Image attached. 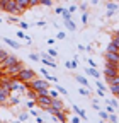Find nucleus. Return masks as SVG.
<instances>
[{
  "instance_id": "42",
  "label": "nucleus",
  "mask_w": 119,
  "mask_h": 123,
  "mask_svg": "<svg viewBox=\"0 0 119 123\" xmlns=\"http://www.w3.org/2000/svg\"><path fill=\"white\" fill-rule=\"evenodd\" d=\"M77 9H78V7H77V5H70V7H68V9H66V10H68V12H70V14H73V12H75V10H77Z\"/></svg>"
},
{
  "instance_id": "54",
  "label": "nucleus",
  "mask_w": 119,
  "mask_h": 123,
  "mask_svg": "<svg viewBox=\"0 0 119 123\" xmlns=\"http://www.w3.org/2000/svg\"><path fill=\"white\" fill-rule=\"evenodd\" d=\"M36 121H38V123H43V121H44V120H43V118H41V116H39V115H38V116H36Z\"/></svg>"
},
{
  "instance_id": "8",
  "label": "nucleus",
  "mask_w": 119,
  "mask_h": 123,
  "mask_svg": "<svg viewBox=\"0 0 119 123\" xmlns=\"http://www.w3.org/2000/svg\"><path fill=\"white\" fill-rule=\"evenodd\" d=\"M106 51H111V53H119V38H117V33H114L112 41L107 44Z\"/></svg>"
},
{
  "instance_id": "40",
  "label": "nucleus",
  "mask_w": 119,
  "mask_h": 123,
  "mask_svg": "<svg viewBox=\"0 0 119 123\" xmlns=\"http://www.w3.org/2000/svg\"><path fill=\"white\" fill-rule=\"evenodd\" d=\"M87 21H88V14L83 12V15H82V24H87Z\"/></svg>"
},
{
  "instance_id": "53",
  "label": "nucleus",
  "mask_w": 119,
  "mask_h": 123,
  "mask_svg": "<svg viewBox=\"0 0 119 123\" xmlns=\"http://www.w3.org/2000/svg\"><path fill=\"white\" fill-rule=\"evenodd\" d=\"M48 44H51V46H54V39H53V38H49V39H48Z\"/></svg>"
},
{
  "instance_id": "7",
  "label": "nucleus",
  "mask_w": 119,
  "mask_h": 123,
  "mask_svg": "<svg viewBox=\"0 0 119 123\" xmlns=\"http://www.w3.org/2000/svg\"><path fill=\"white\" fill-rule=\"evenodd\" d=\"M51 99L53 98H49L48 94H43V96H36V106H39V108H46V106H49L51 104Z\"/></svg>"
},
{
  "instance_id": "26",
  "label": "nucleus",
  "mask_w": 119,
  "mask_h": 123,
  "mask_svg": "<svg viewBox=\"0 0 119 123\" xmlns=\"http://www.w3.org/2000/svg\"><path fill=\"white\" fill-rule=\"evenodd\" d=\"M17 17H19V15H12V14H9L7 21H9L10 24H16V22H19V21H17Z\"/></svg>"
},
{
  "instance_id": "28",
  "label": "nucleus",
  "mask_w": 119,
  "mask_h": 123,
  "mask_svg": "<svg viewBox=\"0 0 119 123\" xmlns=\"http://www.w3.org/2000/svg\"><path fill=\"white\" fill-rule=\"evenodd\" d=\"M39 5H46V7H53V0H39Z\"/></svg>"
},
{
  "instance_id": "25",
  "label": "nucleus",
  "mask_w": 119,
  "mask_h": 123,
  "mask_svg": "<svg viewBox=\"0 0 119 123\" xmlns=\"http://www.w3.org/2000/svg\"><path fill=\"white\" fill-rule=\"evenodd\" d=\"M78 92H80L82 96H90V89H87L85 86H83V87H80V89H78Z\"/></svg>"
},
{
  "instance_id": "5",
  "label": "nucleus",
  "mask_w": 119,
  "mask_h": 123,
  "mask_svg": "<svg viewBox=\"0 0 119 123\" xmlns=\"http://www.w3.org/2000/svg\"><path fill=\"white\" fill-rule=\"evenodd\" d=\"M106 65L109 67H117L119 68V55L117 53H111V51H106Z\"/></svg>"
},
{
  "instance_id": "2",
  "label": "nucleus",
  "mask_w": 119,
  "mask_h": 123,
  "mask_svg": "<svg viewBox=\"0 0 119 123\" xmlns=\"http://www.w3.org/2000/svg\"><path fill=\"white\" fill-rule=\"evenodd\" d=\"M27 87H31L34 91H38V89H48L49 87V80L41 79V77H34V79H31L27 82Z\"/></svg>"
},
{
  "instance_id": "32",
  "label": "nucleus",
  "mask_w": 119,
  "mask_h": 123,
  "mask_svg": "<svg viewBox=\"0 0 119 123\" xmlns=\"http://www.w3.org/2000/svg\"><path fill=\"white\" fill-rule=\"evenodd\" d=\"M109 121H112V123H117L119 121V118H117V115H114V113H109V118H107Z\"/></svg>"
},
{
  "instance_id": "57",
  "label": "nucleus",
  "mask_w": 119,
  "mask_h": 123,
  "mask_svg": "<svg viewBox=\"0 0 119 123\" xmlns=\"http://www.w3.org/2000/svg\"><path fill=\"white\" fill-rule=\"evenodd\" d=\"M0 123H2V118H0Z\"/></svg>"
},
{
  "instance_id": "16",
  "label": "nucleus",
  "mask_w": 119,
  "mask_h": 123,
  "mask_svg": "<svg viewBox=\"0 0 119 123\" xmlns=\"http://www.w3.org/2000/svg\"><path fill=\"white\" fill-rule=\"evenodd\" d=\"M4 43H5V44H9V46H10V48H14V50H19V48H21V44H19L17 41H14V39H10V38H7V36L4 38Z\"/></svg>"
},
{
  "instance_id": "4",
  "label": "nucleus",
  "mask_w": 119,
  "mask_h": 123,
  "mask_svg": "<svg viewBox=\"0 0 119 123\" xmlns=\"http://www.w3.org/2000/svg\"><path fill=\"white\" fill-rule=\"evenodd\" d=\"M24 67H26V65L22 63L21 60H19L17 63H14V65L7 67V68H4V70H0V72H5V74H7V75H10V77H16V75H17V74H19V72H21Z\"/></svg>"
},
{
  "instance_id": "6",
  "label": "nucleus",
  "mask_w": 119,
  "mask_h": 123,
  "mask_svg": "<svg viewBox=\"0 0 119 123\" xmlns=\"http://www.w3.org/2000/svg\"><path fill=\"white\" fill-rule=\"evenodd\" d=\"M19 62V58L16 56V55H7L2 62H0V70H4V68H7V67H10V65H14V63H17Z\"/></svg>"
},
{
  "instance_id": "33",
  "label": "nucleus",
  "mask_w": 119,
  "mask_h": 123,
  "mask_svg": "<svg viewBox=\"0 0 119 123\" xmlns=\"http://www.w3.org/2000/svg\"><path fill=\"white\" fill-rule=\"evenodd\" d=\"M61 15H63V19H65V21H66V19H71V14H70L66 9H63V10H61Z\"/></svg>"
},
{
  "instance_id": "12",
  "label": "nucleus",
  "mask_w": 119,
  "mask_h": 123,
  "mask_svg": "<svg viewBox=\"0 0 119 123\" xmlns=\"http://www.w3.org/2000/svg\"><path fill=\"white\" fill-rule=\"evenodd\" d=\"M17 4V15H22L29 9V0H16Z\"/></svg>"
},
{
  "instance_id": "14",
  "label": "nucleus",
  "mask_w": 119,
  "mask_h": 123,
  "mask_svg": "<svg viewBox=\"0 0 119 123\" xmlns=\"http://www.w3.org/2000/svg\"><path fill=\"white\" fill-rule=\"evenodd\" d=\"M51 106L56 108V110H66V108H65V103L60 99V98H53V99H51Z\"/></svg>"
},
{
  "instance_id": "10",
  "label": "nucleus",
  "mask_w": 119,
  "mask_h": 123,
  "mask_svg": "<svg viewBox=\"0 0 119 123\" xmlns=\"http://www.w3.org/2000/svg\"><path fill=\"white\" fill-rule=\"evenodd\" d=\"M9 96H10V91L0 86V106H9Z\"/></svg>"
},
{
  "instance_id": "35",
  "label": "nucleus",
  "mask_w": 119,
  "mask_h": 123,
  "mask_svg": "<svg viewBox=\"0 0 119 123\" xmlns=\"http://www.w3.org/2000/svg\"><path fill=\"white\" fill-rule=\"evenodd\" d=\"M39 5V0H29V9H34Z\"/></svg>"
},
{
  "instance_id": "38",
  "label": "nucleus",
  "mask_w": 119,
  "mask_h": 123,
  "mask_svg": "<svg viewBox=\"0 0 119 123\" xmlns=\"http://www.w3.org/2000/svg\"><path fill=\"white\" fill-rule=\"evenodd\" d=\"M107 104H111L112 108H117V106H119V103H117V99H107Z\"/></svg>"
},
{
  "instance_id": "34",
  "label": "nucleus",
  "mask_w": 119,
  "mask_h": 123,
  "mask_svg": "<svg viewBox=\"0 0 119 123\" xmlns=\"http://www.w3.org/2000/svg\"><path fill=\"white\" fill-rule=\"evenodd\" d=\"M99 116H100L102 120H107V118H109V113H107V111H102V110H99Z\"/></svg>"
},
{
  "instance_id": "27",
  "label": "nucleus",
  "mask_w": 119,
  "mask_h": 123,
  "mask_svg": "<svg viewBox=\"0 0 119 123\" xmlns=\"http://www.w3.org/2000/svg\"><path fill=\"white\" fill-rule=\"evenodd\" d=\"M17 120H19V121H27V120H29V113H21V115L17 116Z\"/></svg>"
},
{
  "instance_id": "43",
  "label": "nucleus",
  "mask_w": 119,
  "mask_h": 123,
  "mask_svg": "<svg viewBox=\"0 0 119 123\" xmlns=\"http://www.w3.org/2000/svg\"><path fill=\"white\" fill-rule=\"evenodd\" d=\"M56 38H58V39H65V38H66V34L63 33V31H60V33H58V36H56Z\"/></svg>"
},
{
  "instance_id": "17",
  "label": "nucleus",
  "mask_w": 119,
  "mask_h": 123,
  "mask_svg": "<svg viewBox=\"0 0 119 123\" xmlns=\"http://www.w3.org/2000/svg\"><path fill=\"white\" fill-rule=\"evenodd\" d=\"M65 27H66L68 31H71V33H75V31H77V26H75V22H73L71 19H66V21H65Z\"/></svg>"
},
{
  "instance_id": "13",
  "label": "nucleus",
  "mask_w": 119,
  "mask_h": 123,
  "mask_svg": "<svg viewBox=\"0 0 119 123\" xmlns=\"http://www.w3.org/2000/svg\"><path fill=\"white\" fill-rule=\"evenodd\" d=\"M111 75H119V68L117 67L104 65V77H111Z\"/></svg>"
},
{
  "instance_id": "30",
  "label": "nucleus",
  "mask_w": 119,
  "mask_h": 123,
  "mask_svg": "<svg viewBox=\"0 0 119 123\" xmlns=\"http://www.w3.org/2000/svg\"><path fill=\"white\" fill-rule=\"evenodd\" d=\"M29 60H32V62H41V56L38 53H31L29 55Z\"/></svg>"
},
{
  "instance_id": "22",
  "label": "nucleus",
  "mask_w": 119,
  "mask_h": 123,
  "mask_svg": "<svg viewBox=\"0 0 119 123\" xmlns=\"http://www.w3.org/2000/svg\"><path fill=\"white\" fill-rule=\"evenodd\" d=\"M109 91L112 92V96L116 98V96L119 94V84H111V86H109Z\"/></svg>"
},
{
  "instance_id": "21",
  "label": "nucleus",
  "mask_w": 119,
  "mask_h": 123,
  "mask_svg": "<svg viewBox=\"0 0 119 123\" xmlns=\"http://www.w3.org/2000/svg\"><path fill=\"white\" fill-rule=\"evenodd\" d=\"M21 103V96H9V104H12V106H17Z\"/></svg>"
},
{
  "instance_id": "19",
  "label": "nucleus",
  "mask_w": 119,
  "mask_h": 123,
  "mask_svg": "<svg viewBox=\"0 0 119 123\" xmlns=\"http://www.w3.org/2000/svg\"><path fill=\"white\" fill-rule=\"evenodd\" d=\"M71 108H73V111H75V113H77V115H78V116H80L82 120H85V118H87V115H85V111H83V110H80V108H78L77 104H73Z\"/></svg>"
},
{
  "instance_id": "36",
  "label": "nucleus",
  "mask_w": 119,
  "mask_h": 123,
  "mask_svg": "<svg viewBox=\"0 0 119 123\" xmlns=\"http://www.w3.org/2000/svg\"><path fill=\"white\" fill-rule=\"evenodd\" d=\"M7 55H9V51H7V50H4V48H0V62H2V60H4V58H5Z\"/></svg>"
},
{
  "instance_id": "56",
  "label": "nucleus",
  "mask_w": 119,
  "mask_h": 123,
  "mask_svg": "<svg viewBox=\"0 0 119 123\" xmlns=\"http://www.w3.org/2000/svg\"><path fill=\"white\" fill-rule=\"evenodd\" d=\"M0 9H2V0H0Z\"/></svg>"
},
{
  "instance_id": "23",
  "label": "nucleus",
  "mask_w": 119,
  "mask_h": 123,
  "mask_svg": "<svg viewBox=\"0 0 119 123\" xmlns=\"http://www.w3.org/2000/svg\"><path fill=\"white\" fill-rule=\"evenodd\" d=\"M54 89H56V91L60 92V94H63V96H68V91H66L65 87H61L60 84H56V86H54Z\"/></svg>"
},
{
  "instance_id": "44",
  "label": "nucleus",
  "mask_w": 119,
  "mask_h": 123,
  "mask_svg": "<svg viewBox=\"0 0 119 123\" xmlns=\"http://www.w3.org/2000/svg\"><path fill=\"white\" fill-rule=\"evenodd\" d=\"M21 29H29V22H19Z\"/></svg>"
},
{
  "instance_id": "18",
  "label": "nucleus",
  "mask_w": 119,
  "mask_h": 123,
  "mask_svg": "<svg viewBox=\"0 0 119 123\" xmlns=\"http://www.w3.org/2000/svg\"><path fill=\"white\" fill-rule=\"evenodd\" d=\"M75 80H77L78 84H82V86H85L87 89H90V84H88V80L85 79V77H82V75H77V77H75Z\"/></svg>"
},
{
  "instance_id": "15",
  "label": "nucleus",
  "mask_w": 119,
  "mask_h": 123,
  "mask_svg": "<svg viewBox=\"0 0 119 123\" xmlns=\"http://www.w3.org/2000/svg\"><path fill=\"white\" fill-rule=\"evenodd\" d=\"M85 72H87V75L94 77V79H100V72H99V70H97L95 67H88V68H87Z\"/></svg>"
},
{
  "instance_id": "52",
  "label": "nucleus",
  "mask_w": 119,
  "mask_h": 123,
  "mask_svg": "<svg viewBox=\"0 0 119 123\" xmlns=\"http://www.w3.org/2000/svg\"><path fill=\"white\" fill-rule=\"evenodd\" d=\"M61 10H63V7H56V9H54L56 14H61Z\"/></svg>"
},
{
  "instance_id": "9",
  "label": "nucleus",
  "mask_w": 119,
  "mask_h": 123,
  "mask_svg": "<svg viewBox=\"0 0 119 123\" xmlns=\"http://www.w3.org/2000/svg\"><path fill=\"white\" fill-rule=\"evenodd\" d=\"M2 10H5L7 14H12V15H17V4H16V0H7Z\"/></svg>"
},
{
  "instance_id": "11",
  "label": "nucleus",
  "mask_w": 119,
  "mask_h": 123,
  "mask_svg": "<svg viewBox=\"0 0 119 123\" xmlns=\"http://www.w3.org/2000/svg\"><path fill=\"white\" fill-rule=\"evenodd\" d=\"M39 56H41V62H43V63L46 65V67H49V68H56V63H54L53 56H49L48 53H44V51H43Z\"/></svg>"
},
{
  "instance_id": "46",
  "label": "nucleus",
  "mask_w": 119,
  "mask_h": 123,
  "mask_svg": "<svg viewBox=\"0 0 119 123\" xmlns=\"http://www.w3.org/2000/svg\"><path fill=\"white\" fill-rule=\"evenodd\" d=\"M114 110H116V108H112V106H106V111L107 113H114Z\"/></svg>"
},
{
  "instance_id": "48",
  "label": "nucleus",
  "mask_w": 119,
  "mask_h": 123,
  "mask_svg": "<svg viewBox=\"0 0 119 123\" xmlns=\"http://www.w3.org/2000/svg\"><path fill=\"white\" fill-rule=\"evenodd\" d=\"M17 38H21V39H24V38H26V34L22 33V31H17Z\"/></svg>"
},
{
  "instance_id": "50",
  "label": "nucleus",
  "mask_w": 119,
  "mask_h": 123,
  "mask_svg": "<svg viewBox=\"0 0 119 123\" xmlns=\"http://www.w3.org/2000/svg\"><path fill=\"white\" fill-rule=\"evenodd\" d=\"M36 26H38V27H44V26H46V22H44V21H39V22H36Z\"/></svg>"
},
{
  "instance_id": "31",
  "label": "nucleus",
  "mask_w": 119,
  "mask_h": 123,
  "mask_svg": "<svg viewBox=\"0 0 119 123\" xmlns=\"http://www.w3.org/2000/svg\"><path fill=\"white\" fill-rule=\"evenodd\" d=\"M26 106L29 108V110L34 108V106H36V99H27V101H26Z\"/></svg>"
},
{
  "instance_id": "55",
  "label": "nucleus",
  "mask_w": 119,
  "mask_h": 123,
  "mask_svg": "<svg viewBox=\"0 0 119 123\" xmlns=\"http://www.w3.org/2000/svg\"><path fill=\"white\" fill-rule=\"evenodd\" d=\"M92 4L95 5V4H99V0H92Z\"/></svg>"
},
{
  "instance_id": "39",
  "label": "nucleus",
  "mask_w": 119,
  "mask_h": 123,
  "mask_svg": "<svg viewBox=\"0 0 119 123\" xmlns=\"http://www.w3.org/2000/svg\"><path fill=\"white\" fill-rule=\"evenodd\" d=\"M39 72H41V74L44 75V79H46V80H48V77H49V74H48V70H46V68H39Z\"/></svg>"
},
{
  "instance_id": "41",
  "label": "nucleus",
  "mask_w": 119,
  "mask_h": 123,
  "mask_svg": "<svg viewBox=\"0 0 119 123\" xmlns=\"http://www.w3.org/2000/svg\"><path fill=\"white\" fill-rule=\"evenodd\" d=\"M80 120H82V118H80L78 115H77V116H73V118H70V121H71V123H80Z\"/></svg>"
},
{
  "instance_id": "20",
  "label": "nucleus",
  "mask_w": 119,
  "mask_h": 123,
  "mask_svg": "<svg viewBox=\"0 0 119 123\" xmlns=\"http://www.w3.org/2000/svg\"><path fill=\"white\" fill-rule=\"evenodd\" d=\"M106 82H107V86H111V84H119V75H111V77H106Z\"/></svg>"
},
{
  "instance_id": "49",
  "label": "nucleus",
  "mask_w": 119,
  "mask_h": 123,
  "mask_svg": "<svg viewBox=\"0 0 119 123\" xmlns=\"http://www.w3.org/2000/svg\"><path fill=\"white\" fill-rule=\"evenodd\" d=\"M97 63H95V62L92 60V58H88V67H95Z\"/></svg>"
},
{
  "instance_id": "51",
  "label": "nucleus",
  "mask_w": 119,
  "mask_h": 123,
  "mask_svg": "<svg viewBox=\"0 0 119 123\" xmlns=\"http://www.w3.org/2000/svg\"><path fill=\"white\" fill-rule=\"evenodd\" d=\"M87 7H88L87 4H82V5H80V10H82V12H87Z\"/></svg>"
},
{
  "instance_id": "47",
  "label": "nucleus",
  "mask_w": 119,
  "mask_h": 123,
  "mask_svg": "<svg viewBox=\"0 0 119 123\" xmlns=\"http://www.w3.org/2000/svg\"><path fill=\"white\" fill-rule=\"evenodd\" d=\"M29 115H32V116H38L39 113H38V111L34 110V108H31V111H29Z\"/></svg>"
},
{
  "instance_id": "45",
  "label": "nucleus",
  "mask_w": 119,
  "mask_h": 123,
  "mask_svg": "<svg viewBox=\"0 0 119 123\" xmlns=\"http://www.w3.org/2000/svg\"><path fill=\"white\" fill-rule=\"evenodd\" d=\"M97 96L104 98V96H106V91H102V89H97Z\"/></svg>"
},
{
  "instance_id": "24",
  "label": "nucleus",
  "mask_w": 119,
  "mask_h": 123,
  "mask_svg": "<svg viewBox=\"0 0 119 123\" xmlns=\"http://www.w3.org/2000/svg\"><path fill=\"white\" fill-rule=\"evenodd\" d=\"M65 67H66V68H77V67H78V62H73V60H71V62H66Z\"/></svg>"
},
{
  "instance_id": "3",
  "label": "nucleus",
  "mask_w": 119,
  "mask_h": 123,
  "mask_svg": "<svg viewBox=\"0 0 119 123\" xmlns=\"http://www.w3.org/2000/svg\"><path fill=\"white\" fill-rule=\"evenodd\" d=\"M34 77H36V72L32 70V68H29V67H24L17 75H16V79H19V80H22V82H29V80H31V79H34Z\"/></svg>"
},
{
  "instance_id": "37",
  "label": "nucleus",
  "mask_w": 119,
  "mask_h": 123,
  "mask_svg": "<svg viewBox=\"0 0 119 123\" xmlns=\"http://www.w3.org/2000/svg\"><path fill=\"white\" fill-rule=\"evenodd\" d=\"M46 53H48V55H49V56H53V58H54V56H58V51H56V50H54V48H49V50H48V51H46Z\"/></svg>"
},
{
  "instance_id": "29",
  "label": "nucleus",
  "mask_w": 119,
  "mask_h": 123,
  "mask_svg": "<svg viewBox=\"0 0 119 123\" xmlns=\"http://www.w3.org/2000/svg\"><path fill=\"white\" fill-rule=\"evenodd\" d=\"M95 86H97V89H102V91H106V89H107V87H106V84L100 82L99 79H95Z\"/></svg>"
},
{
  "instance_id": "1",
  "label": "nucleus",
  "mask_w": 119,
  "mask_h": 123,
  "mask_svg": "<svg viewBox=\"0 0 119 123\" xmlns=\"http://www.w3.org/2000/svg\"><path fill=\"white\" fill-rule=\"evenodd\" d=\"M9 89L14 91V92H17V94H24L26 89H27V84L22 82V80H19V79H16V77H12L10 84H9Z\"/></svg>"
}]
</instances>
